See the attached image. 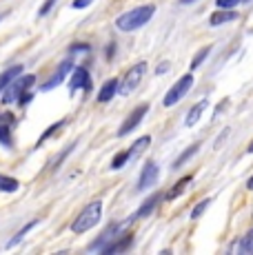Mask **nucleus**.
<instances>
[{"label": "nucleus", "instance_id": "39448f33", "mask_svg": "<svg viewBox=\"0 0 253 255\" xmlns=\"http://www.w3.org/2000/svg\"><path fill=\"white\" fill-rule=\"evenodd\" d=\"M191 87H193V76H191V73H187V76H182L178 82H173V87L167 91V96H164L162 105H164V107L178 105V102L189 93V89H191Z\"/></svg>", "mask_w": 253, "mask_h": 255}, {"label": "nucleus", "instance_id": "6e6552de", "mask_svg": "<svg viewBox=\"0 0 253 255\" xmlns=\"http://www.w3.org/2000/svg\"><path fill=\"white\" fill-rule=\"evenodd\" d=\"M158 175H160V166L153 162V160H149V162H144L142 171H140V180H138V191H147L151 189V186L158 182Z\"/></svg>", "mask_w": 253, "mask_h": 255}, {"label": "nucleus", "instance_id": "4468645a", "mask_svg": "<svg viewBox=\"0 0 253 255\" xmlns=\"http://www.w3.org/2000/svg\"><path fill=\"white\" fill-rule=\"evenodd\" d=\"M22 71H25V67H22V65H13V67H9L7 71L0 73V93L7 89V87L11 85L18 76H22Z\"/></svg>", "mask_w": 253, "mask_h": 255}, {"label": "nucleus", "instance_id": "7ed1b4c3", "mask_svg": "<svg viewBox=\"0 0 253 255\" xmlns=\"http://www.w3.org/2000/svg\"><path fill=\"white\" fill-rule=\"evenodd\" d=\"M144 73H147V60L135 62V65L125 73L123 80H120V85H118V93H120V96H129V93L133 91L140 82H142Z\"/></svg>", "mask_w": 253, "mask_h": 255}, {"label": "nucleus", "instance_id": "a878e982", "mask_svg": "<svg viewBox=\"0 0 253 255\" xmlns=\"http://www.w3.org/2000/svg\"><path fill=\"white\" fill-rule=\"evenodd\" d=\"M209 204H211V200H209V198H207V200H202V202H200L196 209L191 211V220H198V218H200V215L204 213V211H207Z\"/></svg>", "mask_w": 253, "mask_h": 255}, {"label": "nucleus", "instance_id": "6ab92c4d", "mask_svg": "<svg viewBox=\"0 0 253 255\" xmlns=\"http://www.w3.org/2000/svg\"><path fill=\"white\" fill-rule=\"evenodd\" d=\"M0 144H2L4 149H11L13 146L11 127H9V122H4V120H0Z\"/></svg>", "mask_w": 253, "mask_h": 255}, {"label": "nucleus", "instance_id": "ddd939ff", "mask_svg": "<svg viewBox=\"0 0 253 255\" xmlns=\"http://www.w3.org/2000/svg\"><path fill=\"white\" fill-rule=\"evenodd\" d=\"M160 200H162V193H155V195H151V198H149L147 202L142 204V207H140L138 211H135V213L131 215V218H133V220H142V218H149V215L153 213V209L158 207V202H160Z\"/></svg>", "mask_w": 253, "mask_h": 255}, {"label": "nucleus", "instance_id": "f257e3e1", "mask_svg": "<svg viewBox=\"0 0 253 255\" xmlns=\"http://www.w3.org/2000/svg\"><path fill=\"white\" fill-rule=\"evenodd\" d=\"M155 13V4H140V7H133L129 11L120 13L116 18V27L120 31H135V29L144 27Z\"/></svg>", "mask_w": 253, "mask_h": 255}, {"label": "nucleus", "instance_id": "7c9ffc66", "mask_svg": "<svg viewBox=\"0 0 253 255\" xmlns=\"http://www.w3.org/2000/svg\"><path fill=\"white\" fill-rule=\"evenodd\" d=\"M225 107H229V100H227V98H225V100L220 102V105H218V109H216V116H220V111L225 109ZM216 116H213V118H216Z\"/></svg>", "mask_w": 253, "mask_h": 255}, {"label": "nucleus", "instance_id": "0eeeda50", "mask_svg": "<svg viewBox=\"0 0 253 255\" xmlns=\"http://www.w3.org/2000/svg\"><path fill=\"white\" fill-rule=\"evenodd\" d=\"M129 222H133V218H129V220H126V222H116V224H109V227H107L105 231H102V233L98 235V240H96L94 244H89V251H102V249H105L107 244H109L111 240L116 238V235H118L120 231H123V229H125Z\"/></svg>", "mask_w": 253, "mask_h": 255}, {"label": "nucleus", "instance_id": "f03ea898", "mask_svg": "<svg viewBox=\"0 0 253 255\" xmlns=\"http://www.w3.org/2000/svg\"><path fill=\"white\" fill-rule=\"evenodd\" d=\"M100 218H102V200H94L76 215V220L71 222V231L74 233L89 231L91 227H96L100 222Z\"/></svg>", "mask_w": 253, "mask_h": 255}, {"label": "nucleus", "instance_id": "f704fd0d", "mask_svg": "<svg viewBox=\"0 0 253 255\" xmlns=\"http://www.w3.org/2000/svg\"><path fill=\"white\" fill-rule=\"evenodd\" d=\"M247 151H249V153H253V140H251V144H249V149H247Z\"/></svg>", "mask_w": 253, "mask_h": 255}, {"label": "nucleus", "instance_id": "c9c22d12", "mask_svg": "<svg viewBox=\"0 0 253 255\" xmlns=\"http://www.w3.org/2000/svg\"><path fill=\"white\" fill-rule=\"evenodd\" d=\"M0 120H2V114H0Z\"/></svg>", "mask_w": 253, "mask_h": 255}, {"label": "nucleus", "instance_id": "c85d7f7f", "mask_svg": "<svg viewBox=\"0 0 253 255\" xmlns=\"http://www.w3.org/2000/svg\"><path fill=\"white\" fill-rule=\"evenodd\" d=\"M56 2H58V0H45V2H42V7H40V11H38V16H47V13L53 9V4H56Z\"/></svg>", "mask_w": 253, "mask_h": 255}, {"label": "nucleus", "instance_id": "c756f323", "mask_svg": "<svg viewBox=\"0 0 253 255\" xmlns=\"http://www.w3.org/2000/svg\"><path fill=\"white\" fill-rule=\"evenodd\" d=\"M94 2H96V0H74V2H71V7H74V9H87V7H91Z\"/></svg>", "mask_w": 253, "mask_h": 255}, {"label": "nucleus", "instance_id": "72a5a7b5", "mask_svg": "<svg viewBox=\"0 0 253 255\" xmlns=\"http://www.w3.org/2000/svg\"><path fill=\"white\" fill-rule=\"evenodd\" d=\"M182 4H189V2H196V0H180Z\"/></svg>", "mask_w": 253, "mask_h": 255}, {"label": "nucleus", "instance_id": "2f4dec72", "mask_svg": "<svg viewBox=\"0 0 253 255\" xmlns=\"http://www.w3.org/2000/svg\"><path fill=\"white\" fill-rule=\"evenodd\" d=\"M164 71H169V65H167V62H164V65H158V69H155V73H158V76H160V73H164Z\"/></svg>", "mask_w": 253, "mask_h": 255}, {"label": "nucleus", "instance_id": "dca6fc26", "mask_svg": "<svg viewBox=\"0 0 253 255\" xmlns=\"http://www.w3.org/2000/svg\"><path fill=\"white\" fill-rule=\"evenodd\" d=\"M207 105H209V100L207 98H202L198 105H193L191 107V111H189V116H187V120H184V125L187 127H193V125H198V120L202 118V114H204V109H207Z\"/></svg>", "mask_w": 253, "mask_h": 255}, {"label": "nucleus", "instance_id": "2eb2a0df", "mask_svg": "<svg viewBox=\"0 0 253 255\" xmlns=\"http://www.w3.org/2000/svg\"><path fill=\"white\" fill-rule=\"evenodd\" d=\"M118 85H120L118 78H109V80H107L105 85L100 87V91H98V102H109L111 98L118 93Z\"/></svg>", "mask_w": 253, "mask_h": 255}, {"label": "nucleus", "instance_id": "9d476101", "mask_svg": "<svg viewBox=\"0 0 253 255\" xmlns=\"http://www.w3.org/2000/svg\"><path fill=\"white\" fill-rule=\"evenodd\" d=\"M78 89H85V91H91V76L85 67H74L71 71V80H69V91L76 93Z\"/></svg>", "mask_w": 253, "mask_h": 255}, {"label": "nucleus", "instance_id": "1a4fd4ad", "mask_svg": "<svg viewBox=\"0 0 253 255\" xmlns=\"http://www.w3.org/2000/svg\"><path fill=\"white\" fill-rule=\"evenodd\" d=\"M71 71H74V60H62L60 67H58V71L53 73V76L45 82V85L40 87V89H42V91H51V89H56V87H60L62 82H65V78L69 76Z\"/></svg>", "mask_w": 253, "mask_h": 255}, {"label": "nucleus", "instance_id": "9b49d317", "mask_svg": "<svg viewBox=\"0 0 253 255\" xmlns=\"http://www.w3.org/2000/svg\"><path fill=\"white\" fill-rule=\"evenodd\" d=\"M133 244V235L131 233H125V235H116L114 240H111L109 244H107L105 249H102V253L105 255H114V253H123L126 249Z\"/></svg>", "mask_w": 253, "mask_h": 255}, {"label": "nucleus", "instance_id": "473e14b6", "mask_svg": "<svg viewBox=\"0 0 253 255\" xmlns=\"http://www.w3.org/2000/svg\"><path fill=\"white\" fill-rule=\"evenodd\" d=\"M247 189H249V191H253V175L249 178V182H247Z\"/></svg>", "mask_w": 253, "mask_h": 255}, {"label": "nucleus", "instance_id": "cd10ccee", "mask_svg": "<svg viewBox=\"0 0 253 255\" xmlns=\"http://www.w3.org/2000/svg\"><path fill=\"white\" fill-rule=\"evenodd\" d=\"M69 51H71V53H87V51H91V45H87V42H80V45H71Z\"/></svg>", "mask_w": 253, "mask_h": 255}, {"label": "nucleus", "instance_id": "bb28decb", "mask_svg": "<svg viewBox=\"0 0 253 255\" xmlns=\"http://www.w3.org/2000/svg\"><path fill=\"white\" fill-rule=\"evenodd\" d=\"M240 4V0H216V7L218 9H233Z\"/></svg>", "mask_w": 253, "mask_h": 255}, {"label": "nucleus", "instance_id": "5701e85b", "mask_svg": "<svg viewBox=\"0 0 253 255\" xmlns=\"http://www.w3.org/2000/svg\"><path fill=\"white\" fill-rule=\"evenodd\" d=\"M209 53H211V47H202L200 51H198L196 56H193V60H191V69H198V67H200L204 60H207Z\"/></svg>", "mask_w": 253, "mask_h": 255}, {"label": "nucleus", "instance_id": "f8f14e48", "mask_svg": "<svg viewBox=\"0 0 253 255\" xmlns=\"http://www.w3.org/2000/svg\"><path fill=\"white\" fill-rule=\"evenodd\" d=\"M233 20H238V11H233V9H218V11L211 13L209 24L211 27H222V24L233 22Z\"/></svg>", "mask_w": 253, "mask_h": 255}, {"label": "nucleus", "instance_id": "f3484780", "mask_svg": "<svg viewBox=\"0 0 253 255\" xmlns=\"http://www.w3.org/2000/svg\"><path fill=\"white\" fill-rule=\"evenodd\" d=\"M198 149H200V144H191V146H187V149H184V151H182V153H180V155H178V158H176V160H173L171 169H173V171H176V169H180V166H184V164H187V162H189V160H191V158H193V155H196V153H198Z\"/></svg>", "mask_w": 253, "mask_h": 255}, {"label": "nucleus", "instance_id": "393cba45", "mask_svg": "<svg viewBox=\"0 0 253 255\" xmlns=\"http://www.w3.org/2000/svg\"><path fill=\"white\" fill-rule=\"evenodd\" d=\"M62 127H65V120H58V122H56V125H51V127H49V129H47V131H45V133H42V135H40V138H38V144H42V142H45V140H49V138H51V135H53V133H56V131H58V129H62Z\"/></svg>", "mask_w": 253, "mask_h": 255}, {"label": "nucleus", "instance_id": "4be33fe9", "mask_svg": "<svg viewBox=\"0 0 253 255\" xmlns=\"http://www.w3.org/2000/svg\"><path fill=\"white\" fill-rule=\"evenodd\" d=\"M189 182H191V175H184V178L180 180V182H176V186H173V189L169 191V193L164 195V198H167V200H176L180 193H184V189H187V184H189Z\"/></svg>", "mask_w": 253, "mask_h": 255}, {"label": "nucleus", "instance_id": "e433bc0d", "mask_svg": "<svg viewBox=\"0 0 253 255\" xmlns=\"http://www.w3.org/2000/svg\"><path fill=\"white\" fill-rule=\"evenodd\" d=\"M247 2H249V0H247Z\"/></svg>", "mask_w": 253, "mask_h": 255}, {"label": "nucleus", "instance_id": "aec40b11", "mask_svg": "<svg viewBox=\"0 0 253 255\" xmlns=\"http://www.w3.org/2000/svg\"><path fill=\"white\" fill-rule=\"evenodd\" d=\"M20 189V182L16 178H9V175H0V191L2 193H16Z\"/></svg>", "mask_w": 253, "mask_h": 255}, {"label": "nucleus", "instance_id": "a211bd4d", "mask_svg": "<svg viewBox=\"0 0 253 255\" xmlns=\"http://www.w3.org/2000/svg\"><path fill=\"white\" fill-rule=\"evenodd\" d=\"M131 158H135V153H133V149H126V151H120V153H116L114 155V160H111V169L114 171H118V169H123V166L129 162Z\"/></svg>", "mask_w": 253, "mask_h": 255}, {"label": "nucleus", "instance_id": "412c9836", "mask_svg": "<svg viewBox=\"0 0 253 255\" xmlns=\"http://www.w3.org/2000/svg\"><path fill=\"white\" fill-rule=\"evenodd\" d=\"M33 227H38V220H31V222H29V224H25V227H22V229H20V231H18V233H16V235H13V238H11V240H9L7 249L16 247V244H18V242H20V240H22V238H25V235H27L29 231H31V229H33Z\"/></svg>", "mask_w": 253, "mask_h": 255}, {"label": "nucleus", "instance_id": "b1692460", "mask_svg": "<svg viewBox=\"0 0 253 255\" xmlns=\"http://www.w3.org/2000/svg\"><path fill=\"white\" fill-rule=\"evenodd\" d=\"M242 255H249L253 253V231L251 233H247L245 238H242V242H240V249H238Z\"/></svg>", "mask_w": 253, "mask_h": 255}, {"label": "nucleus", "instance_id": "20e7f679", "mask_svg": "<svg viewBox=\"0 0 253 255\" xmlns=\"http://www.w3.org/2000/svg\"><path fill=\"white\" fill-rule=\"evenodd\" d=\"M33 82H36V78L33 76H18L16 80H13L11 85L2 91V102L4 105H11V102L20 100V96H25L27 89L33 85Z\"/></svg>", "mask_w": 253, "mask_h": 255}, {"label": "nucleus", "instance_id": "423d86ee", "mask_svg": "<svg viewBox=\"0 0 253 255\" xmlns=\"http://www.w3.org/2000/svg\"><path fill=\"white\" fill-rule=\"evenodd\" d=\"M147 114H149V105H147V102H144V105H138V107H135V109L125 118L123 125H120V129H118V138H125V135H129L131 131H133L135 127H138L140 122H142V118L147 116Z\"/></svg>", "mask_w": 253, "mask_h": 255}]
</instances>
